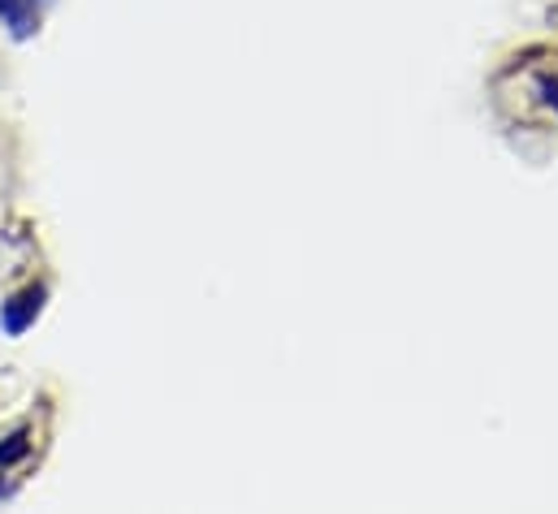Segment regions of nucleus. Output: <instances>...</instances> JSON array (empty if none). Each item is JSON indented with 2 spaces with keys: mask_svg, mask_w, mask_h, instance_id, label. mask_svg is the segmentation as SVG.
Listing matches in <instances>:
<instances>
[{
  "mask_svg": "<svg viewBox=\"0 0 558 514\" xmlns=\"http://www.w3.org/2000/svg\"><path fill=\"white\" fill-rule=\"evenodd\" d=\"M39 308H44V290H39V286L13 294V299L0 308V325H4V334H13V338L26 334V329L35 325V316H39Z\"/></svg>",
  "mask_w": 558,
  "mask_h": 514,
  "instance_id": "1",
  "label": "nucleus"
},
{
  "mask_svg": "<svg viewBox=\"0 0 558 514\" xmlns=\"http://www.w3.org/2000/svg\"><path fill=\"white\" fill-rule=\"evenodd\" d=\"M0 17L13 30V39H26L35 30V0H0Z\"/></svg>",
  "mask_w": 558,
  "mask_h": 514,
  "instance_id": "2",
  "label": "nucleus"
},
{
  "mask_svg": "<svg viewBox=\"0 0 558 514\" xmlns=\"http://www.w3.org/2000/svg\"><path fill=\"white\" fill-rule=\"evenodd\" d=\"M26 450H30V437H26V432H13V437L0 446V467H9V463H17V459H26Z\"/></svg>",
  "mask_w": 558,
  "mask_h": 514,
  "instance_id": "3",
  "label": "nucleus"
},
{
  "mask_svg": "<svg viewBox=\"0 0 558 514\" xmlns=\"http://www.w3.org/2000/svg\"><path fill=\"white\" fill-rule=\"evenodd\" d=\"M542 87H546V100H550V104H558V83H555V78H546Z\"/></svg>",
  "mask_w": 558,
  "mask_h": 514,
  "instance_id": "4",
  "label": "nucleus"
},
{
  "mask_svg": "<svg viewBox=\"0 0 558 514\" xmlns=\"http://www.w3.org/2000/svg\"><path fill=\"white\" fill-rule=\"evenodd\" d=\"M0 498H9V489H4V485H0Z\"/></svg>",
  "mask_w": 558,
  "mask_h": 514,
  "instance_id": "5",
  "label": "nucleus"
}]
</instances>
